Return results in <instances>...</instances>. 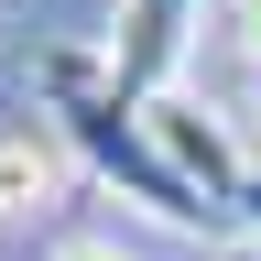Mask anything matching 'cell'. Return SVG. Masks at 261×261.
Wrapping results in <instances>:
<instances>
[{
	"label": "cell",
	"instance_id": "1",
	"mask_svg": "<svg viewBox=\"0 0 261 261\" xmlns=\"http://www.w3.org/2000/svg\"><path fill=\"white\" fill-rule=\"evenodd\" d=\"M44 120H55V142L76 152L98 185H120L130 207H152L163 228H218V207L163 163L152 109H142V98H120L98 55H44Z\"/></svg>",
	"mask_w": 261,
	"mask_h": 261
},
{
	"label": "cell",
	"instance_id": "2",
	"mask_svg": "<svg viewBox=\"0 0 261 261\" xmlns=\"http://www.w3.org/2000/svg\"><path fill=\"white\" fill-rule=\"evenodd\" d=\"M185 44H196V0H120V11H109V55H98V65H109L120 98L152 109V98L185 87Z\"/></svg>",
	"mask_w": 261,
	"mask_h": 261
},
{
	"label": "cell",
	"instance_id": "3",
	"mask_svg": "<svg viewBox=\"0 0 261 261\" xmlns=\"http://www.w3.org/2000/svg\"><path fill=\"white\" fill-rule=\"evenodd\" d=\"M152 130H163V163H174V174L207 196L218 218H240V196H250V163H240V142H228V120L207 109V98H152Z\"/></svg>",
	"mask_w": 261,
	"mask_h": 261
},
{
	"label": "cell",
	"instance_id": "4",
	"mask_svg": "<svg viewBox=\"0 0 261 261\" xmlns=\"http://www.w3.org/2000/svg\"><path fill=\"white\" fill-rule=\"evenodd\" d=\"M55 185H65V142H55V120H22V130H0V218H33V207H55Z\"/></svg>",
	"mask_w": 261,
	"mask_h": 261
},
{
	"label": "cell",
	"instance_id": "5",
	"mask_svg": "<svg viewBox=\"0 0 261 261\" xmlns=\"http://www.w3.org/2000/svg\"><path fill=\"white\" fill-rule=\"evenodd\" d=\"M44 261H130V250H109V240H55Z\"/></svg>",
	"mask_w": 261,
	"mask_h": 261
},
{
	"label": "cell",
	"instance_id": "6",
	"mask_svg": "<svg viewBox=\"0 0 261 261\" xmlns=\"http://www.w3.org/2000/svg\"><path fill=\"white\" fill-rule=\"evenodd\" d=\"M240 240L261 250V174H250V196H240Z\"/></svg>",
	"mask_w": 261,
	"mask_h": 261
},
{
	"label": "cell",
	"instance_id": "7",
	"mask_svg": "<svg viewBox=\"0 0 261 261\" xmlns=\"http://www.w3.org/2000/svg\"><path fill=\"white\" fill-rule=\"evenodd\" d=\"M218 261H261V250H250V240H228V250H218Z\"/></svg>",
	"mask_w": 261,
	"mask_h": 261
},
{
	"label": "cell",
	"instance_id": "8",
	"mask_svg": "<svg viewBox=\"0 0 261 261\" xmlns=\"http://www.w3.org/2000/svg\"><path fill=\"white\" fill-rule=\"evenodd\" d=\"M250 55H261V0H250Z\"/></svg>",
	"mask_w": 261,
	"mask_h": 261
}]
</instances>
